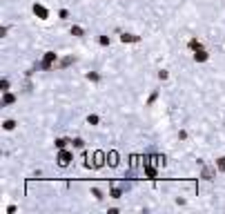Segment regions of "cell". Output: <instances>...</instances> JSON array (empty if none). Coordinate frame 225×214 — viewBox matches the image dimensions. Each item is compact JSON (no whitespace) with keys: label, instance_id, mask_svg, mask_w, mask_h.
<instances>
[{"label":"cell","instance_id":"6da1fadb","mask_svg":"<svg viewBox=\"0 0 225 214\" xmlns=\"http://www.w3.org/2000/svg\"><path fill=\"white\" fill-rule=\"evenodd\" d=\"M54 60H56V54H54V51H47L45 60H43V63H40V69H49V67H51V63H54Z\"/></svg>","mask_w":225,"mask_h":214},{"label":"cell","instance_id":"7a4b0ae2","mask_svg":"<svg viewBox=\"0 0 225 214\" xmlns=\"http://www.w3.org/2000/svg\"><path fill=\"white\" fill-rule=\"evenodd\" d=\"M69 161H72V154H69V152H60V154H58V163L60 165H63V167H65V165H69Z\"/></svg>","mask_w":225,"mask_h":214},{"label":"cell","instance_id":"3957f363","mask_svg":"<svg viewBox=\"0 0 225 214\" xmlns=\"http://www.w3.org/2000/svg\"><path fill=\"white\" fill-rule=\"evenodd\" d=\"M34 13L40 16V18H47V9L43 7V4H34Z\"/></svg>","mask_w":225,"mask_h":214},{"label":"cell","instance_id":"277c9868","mask_svg":"<svg viewBox=\"0 0 225 214\" xmlns=\"http://www.w3.org/2000/svg\"><path fill=\"white\" fill-rule=\"evenodd\" d=\"M194 58H196V63H203V60H207V54H205V51L198 47V49H196V54H194Z\"/></svg>","mask_w":225,"mask_h":214},{"label":"cell","instance_id":"5b68a950","mask_svg":"<svg viewBox=\"0 0 225 214\" xmlns=\"http://www.w3.org/2000/svg\"><path fill=\"white\" fill-rule=\"evenodd\" d=\"M138 40V36H132V34H125L123 36V42H136Z\"/></svg>","mask_w":225,"mask_h":214},{"label":"cell","instance_id":"8992f818","mask_svg":"<svg viewBox=\"0 0 225 214\" xmlns=\"http://www.w3.org/2000/svg\"><path fill=\"white\" fill-rule=\"evenodd\" d=\"M72 34L74 36H83V29H80V27H72Z\"/></svg>","mask_w":225,"mask_h":214},{"label":"cell","instance_id":"52a82bcc","mask_svg":"<svg viewBox=\"0 0 225 214\" xmlns=\"http://www.w3.org/2000/svg\"><path fill=\"white\" fill-rule=\"evenodd\" d=\"M65 145H67V141H65V138H58V141H56V147H60V150H63Z\"/></svg>","mask_w":225,"mask_h":214},{"label":"cell","instance_id":"ba28073f","mask_svg":"<svg viewBox=\"0 0 225 214\" xmlns=\"http://www.w3.org/2000/svg\"><path fill=\"white\" fill-rule=\"evenodd\" d=\"M13 125H16L13 121H4V130H13Z\"/></svg>","mask_w":225,"mask_h":214},{"label":"cell","instance_id":"9c48e42d","mask_svg":"<svg viewBox=\"0 0 225 214\" xmlns=\"http://www.w3.org/2000/svg\"><path fill=\"white\" fill-rule=\"evenodd\" d=\"M87 123H89V125H96V123H98V116H89V118H87Z\"/></svg>","mask_w":225,"mask_h":214},{"label":"cell","instance_id":"30bf717a","mask_svg":"<svg viewBox=\"0 0 225 214\" xmlns=\"http://www.w3.org/2000/svg\"><path fill=\"white\" fill-rule=\"evenodd\" d=\"M111 196H114V198H118V196H120V187H114V192H111Z\"/></svg>","mask_w":225,"mask_h":214},{"label":"cell","instance_id":"8fae6325","mask_svg":"<svg viewBox=\"0 0 225 214\" xmlns=\"http://www.w3.org/2000/svg\"><path fill=\"white\" fill-rule=\"evenodd\" d=\"M218 170H225V156H223L221 161H218Z\"/></svg>","mask_w":225,"mask_h":214}]
</instances>
